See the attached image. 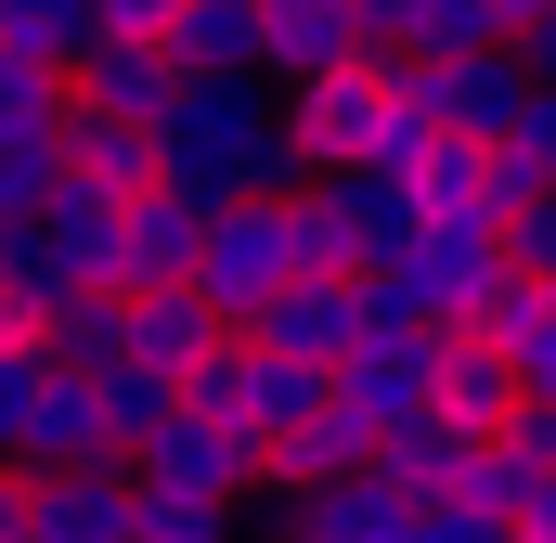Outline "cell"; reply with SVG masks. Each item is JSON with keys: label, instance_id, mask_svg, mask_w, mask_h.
I'll list each match as a JSON object with an SVG mask.
<instances>
[{"label": "cell", "instance_id": "obj_17", "mask_svg": "<svg viewBox=\"0 0 556 543\" xmlns=\"http://www.w3.org/2000/svg\"><path fill=\"white\" fill-rule=\"evenodd\" d=\"M168 65L181 78H260V0H181Z\"/></svg>", "mask_w": 556, "mask_h": 543}, {"label": "cell", "instance_id": "obj_14", "mask_svg": "<svg viewBox=\"0 0 556 543\" xmlns=\"http://www.w3.org/2000/svg\"><path fill=\"white\" fill-rule=\"evenodd\" d=\"M65 181H78V194H104V207L155 194V130H130V117H91V104H65Z\"/></svg>", "mask_w": 556, "mask_h": 543}, {"label": "cell", "instance_id": "obj_8", "mask_svg": "<svg viewBox=\"0 0 556 543\" xmlns=\"http://www.w3.org/2000/svg\"><path fill=\"white\" fill-rule=\"evenodd\" d=\"M363 337H376L363 285H285L273 311H260V350H273V363H298V376H337Z\"/></svg>", "mask_w": 556, "mask_h": 543}, {"label": "cell", "instance_id": "obj_30", "mask_svg": "<svg viewBox=\"0 0 556 543\" xmlns=\"http://www.w3.org/2000/svg\"><path fill=\"white\" fill-rule=\"evenodd\" d=\"M402 543H518V531H505V518H466V505H427Z\"/></svg>", "mask_w": 556, "mask_h": 543}, {"label": "cell", "instance_id": "obj_27", "mask_svg": "<svg viewBox=\"0 0 556 543\" xmlns=\"http://www.w3.org/2000/svg\"><path fill=\"white\" fill-rule=\"evenodd\" d=\"M492 466H505V479H518V492H531V479H556V414H505V427H492Z\"/></svg>", "mask_w": 556, "mask_h": 543}, {"label": "cell", "instance_id": "obj_28", "mask_svg": "<svg viewBox=\"0 0 556 543\" xmlns=\"http://www.w3.org/2000/svg\"><path fill=\"white\" fill-rule=\"evenodd\" d=\"M505 272H518V285H556V194L505 220Z\"/></svg>", "mask_w": 556, "mask_h": 543}, {"label": "cell", "instance_id": "obj_21", "mask_svg": "<svg viewBox=\"0 0 556 543\" xmlns=\"http://www.w3.org/2000/svg\"><path fill=\"white\" fill-rule=\"evenodd\" d=\"M65 194V117H0V220H39Z\"/></svg>", "mask_w": 556, "mask_h": 543}, {"label": "cell", "instance_id": "obj_15", "mask_svg": "<svg viewBox=\"0 0 556 543\" xmlns=\"http://www.w3.org/2000/svg\"><path fill=\"white\" fill-rule=\"evenodd\" d=\"M207 337H220V324H207V311H194L181 285H168V298H117V363L168 376V389H181V376L207 363Z\"/></svg>", "mask_w": 556, "mask_h": 543}, {"label": "cell", "instance_id": "obj_5", "mask_svg": "<svg viewBox=\"0 0 556 543\" xmlns=\"http://www.w3.org/2000/svg\"><path fill=\"white\" fill-rule=\"evenodd\" d=\"M324 414L337 427H363V440H389V427H415L427 414V337H402V324H376L337 376H324Z\"/></svg>", "mask_w": 556, "mask_h": 543}, {"label": "cell", "instance_id": "obj_26", "mask_svg": "<svg viewBox=\"0 0 556 543\" xmlns=\"http://www.w3.org/2000/svg\"><path fill=\"white\" fill-rule=\"evenodd\" d=\"M492 155H505V168H518L531 194H556V91H531V104H518V130L492 142Z\"/></svg>", "mask_w": 556, "mask_h": 543}, {"label": "cell", "instance_id": "obj_2", "mask_svg": "<svg viewBox=\"0 0 556 543\" xmlns=\"http://www.w3.org/2000/svg\"><path fill=\"white\" fill-rule=\"evenodd\" d=\"M285 285V207H220L207 233H194V272H181V298L220 324V337H260V311H273Z\"/></svg>", "mask_w": 556, "mask_h": 543}, {"label": "cell", "instance_id": "obj_11", "mask_svg": "<svg viewBox=\"0 0 556 543\" xmlns=\"http://www.w3.org/2000/svg\"><path fill=\"white\" fill-rule=\"evenodd\" d=\"M194 233H207V220H194L181 194H130V207H117V272H104V298H168V285L194 272Z\"/></svg>", "mask_w": 556, "mask_h": 543}, {"label": "cell", "instance_id": "obj_6", "mask_svg": "<svg viewBox=\"0 0 556 543\" xmlns=\"http://www.w3.org/2000/svg\"><path fill=\"white\" fill-rule=\"evenodd\" d=\"M130 479L142 492H181V505H247V492H260V453H247L233 427H207V414H168L130 453Z\"/></svg>", "mask_w": 556, "mask_h": 543}, {"label": "cell", "instance_id": "obj_1", "mask_svg": "<svg viewBox=\"0 0 556 543\" xmlns=\"http://www.w3.org/2000/svg\"><path fill=\"white\" fill-rule=\"evenodd\" d=\"M311 168H298V142H285V104L260 78H181L168 91V117H155V194H181L194 220H220V207H285Z\"/></svg>", "mask_w": 556, "mask_h": 543}, {"label": "cell", "instance_id": "obj_32", "mask_svg": "<svg viewBox=\"0 0 556 543\" xmlns=\"http://www.w3.org/2000/svg\"><path fill=\"white\" fill-rule=\"evenodd\" d=\"M518 78H531V91H556V13L531 26V39H518Z\"/></svg>", "mask_w": 556, "mask_h": 543}, {"label": "cell", "instance_id": "obj_9", "mask_svg": "<svg viewBox=\"0 0 556 543\" xmlns=\"http://www.w3.org/2000/svg\"><path fill=\"white\" fill-rule=\"evenodd\" d=\"M78 466H117L104 453V414L78 376H39L26 389V427H13V479H78Z\"/></svg>", "mask_w": 556, "mask_h": 543}, {"label": "cell", "instance_id": "obj_22", "mask_svg": "<svg viewBox=\"0 0 556 543\" xmlns=\"http://www.w3.org/2000/svg\"><path fill=\"white\" fill-rule=\"evenodd\" d=\"M247 350H260V337H247ZM311 414H324V376H298V363H273V350H260V376H247V414H233V427H247V453L298 440Z\"/></svg>", "mask_w": 556, "mask_h": 543}, {"label": "cell", "instance_id": "obj_20", "mask_svg": "<svg viewBox=\"0 0 556 543\" xmlns=\"http://www.w3.org/2000/svg\"><path fill=\"white\" fill-rule=\"evenodd\" d=\"M363 466H376V440H363V427H337V414H311L298 440L260 453V492H324V479H363Z\"/></svg>", "mask_w": 556, "mask_h": 543}, {"label": "cell", "instance_id": "obj_19", "mask_svg": "<svg viewBox=\"0 0 556 543\" xmlns=\"http://www.w3.org/2000/svg\"><path fill=\"white\" fill-rule=\"evenodd\" d=\"M311 194L337 207V233L363 247V272H376V260H389V247H402V233H415V194H402L389 168H337V181H311Z\"/></svg>", "mask_w": 556, "mask_h": 543}, {"label": "cell", "instance_id": "obj_16", "mask_svg": "<svg viewBox=\"0 0 556 543\" xmlns=\"http://www.w3.org/2000/svg\"><path fill=\"white\" fill-rule=\"evenodd\" d=\"M415 531V505L363 466V479H324V492H298V543H402Z\"/></svg>", "mask_w": 556, "mask_h": 543}, {"label": "cell", "instance_id": "obj_23", "mask_svg": "<svg viewBox=\"0 0 556 543\" xmlns=\"http://www.w3.org/2000/svg\"><path fill=\"white\" fill-rule=\"evenodd\" d=\"M91 414H104V453L130 466L142 440H155V427L181 414V389H168V376H142V363H117V376H91Z\"/></svg>", "mask_w": 556, "mask_h": 543}, {"label": "cell", "instance_id": "obj_29", "mask_svg": "<svg viewBox=\"0 0 556 543\" xmlns=\"http://www.w3.org/2000/svg\"><path fill=\"white\" fill-rule=\"evenodd\" d=\"M505 376H518V402H531V414H556V298H544V324L505 350Z\"/></svg>", "mask_w": 556, "mask_h": 543}, {"label": "cell", "instance_id": "obj_10", "mask_svg": "<svg viewBox=\"0 0 556 543\" xmlns=\"http://www.w3.org/2000/svg\"><path fill=\"white\" fill-rule=\"evenodd\" d=\"M168 91H181V65H168L155 39H91V52L65 65V104L130 117V130H155V117H168Z\"/></svg>", "mask_w": 556, "mask_h": 543}, {"label": "cell", "instance_id": "obj_31", "mask_svg": "<svg viewBox=\"0 0 556 543\" xmlns=\"http://www.w3.org/2000/svg\"><path fill=\"white\" fill-rule=\"evenodd\" d=\"M26 389H39V350H0V466H13V427H26Z\"/></svg>", "mask_w": 556, "mask_h": 543}, {"label": "cell", "instance_id": "obj_12", "mask_svg": "<svg viewBox=\"0 0 556 543\" xmlns=\"http://www.w3.org/2000/svg\"><path fill=\"white\" fill-rule=\"evenodd\" d=\"M26 543H130V466L26 479Z\"/></svg>", "mask_w": 556, "mask_h": 543}, {"label": "cell", "instance_id": "obj_3", "mask_svg": "<svg viewBox=\"0 0 556 543\" xmlns=\"http://www.w3.org/2000/svg\"><path fill=\"white\" fill-rule=\"evenodd\" d=\"M402 104L427 117V142H453V155H492V142L518 130L531 78H518V52H466V65H415V78H402Z\"/></svg>", "mask_w": 556, "mask_h": 543}, {"label": "cell", "instance_id": "obj_13", "mask_svg": "<svg viewBox=\"0 0 556 543\" xmlns=\"http://www.w3.org/2000/svg\"><path fill=\"white\" fill-rule=\"evenodd\" d=\"M427 414H453L466 440H492V427L518 414V376H505V350H479V337H427Z\"/></svg>", "mask_w": 556, "mask_h": 543}, {"label": "cell", "instance_id": "obj_33", "mask_svg": "<svg viewBox=\"0 0 556 543\" xmlns=\"http://www.w3.org/2000/svg\"><path fill=\"white\" fill-rule=\"evenodd\" d=\"M0 543H26V479L0 466Z\"/></svg>", "mask_w": 556, "mask_h": 543}, {"label": "cell", "instance_id": "obj_24", "mask_svg": "<svg viewBox=\"0 0 556 543\" xmlns=\"http://www.w3.org/2000/svg\"><path fill=\"white\" fill-rule=\"evenodd\" d=\"M130 543H247V505H181L130 479Z\"/></svg>", "mask_w": 556, "mask_h": 543}, {"label": "cell", "instance_id": "obj_4", "mask_svg": "<svg viewBox=\"0 0 556 543\" xmlns=\"http://www.w3.org/2000/svg\"><path fill=\"white\" fill-rule=\"evenodd\" d=\"M389 65H337V78H311V91H285V142H298V168L311 181H337V168H363V142L389 130Z\"/></svg>", "mask_w": 556, "mask_h": 543}, {"label": "cell", "instance_id": "obj_7", "mask_svg": "<svg viewBox=\"0 0 556 543\" xmlns=\"http://www.w3.org/2000/svg\"><path fill=\"white\" fill-rule=\"evenodd\" d=\"M337 65H363V26H350V0H260V91H311V78H337Z\"/></svg>", "mask_w": 556, "mask_h": 543}, {"label": "cell", "instance_id": "obj_25", "mask_svg": "<svg viewBox=\"0 0 556 543\" xmlns=\"http://www.w3.org/2000/svg\"><path fill=\"white\" fill-rule=\"evenodd\" d=\"M247 376H260V350H247V337H207V363L181 376V414L233 427V414H247ZM233 440H247V427H233Z\"/></svg>", "mask_w": 556, "mask_h": 543}, {"label": "cell", "instance_id": "obj_18", "mask_svg": "<svg viewBox=\"0 0 556 543\" xmlns=\"http://www.w3.org/2000/svg\"><path fill=\"white\" fill-rule=\"evenodd\" d=\"M39 247H52V272H65V285H78V298H104V272H117V207H104V194H78V181H65V194H52V207H39Z\"/></svg>", "mask_w": 556, "mask_h": 543}]
</instances>
